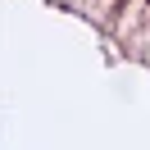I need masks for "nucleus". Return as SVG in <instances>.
Instances as JSON below:
<instances>
[{"mask_svg":"<svg viewBox=\"0 0 150 150\" xmlns=\"http://www.w3.org/2000/svg\"><path fill=\"white\" fill-rule=\"evenodd\" d=\"M146 5H150V0H146Z\"/></svg>","mask_w":150,"mask_h":150,"instance_id":"1","label":"nucleus"}]
</instances>
